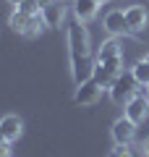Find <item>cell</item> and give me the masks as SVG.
Instances as JSON below:
<instances>
[{"mask_svg": "<svg viewBox=\"0 0 149 157\" xmlns=\"http://www.w3.org/2000/svg\"><path fill=\"white\" fill-rule=\"evenodd\" d=\"M76 16L68 24V58H71V76L76 84L92 78L94 73V60H92V47H89V34L81 26Z\"/></svg>", "mask_w": 149, "mask_h": 157, "instance_id": "1", "label": "cell"}, {"mask_svg": "<svg viewBox=\"0 0 149 157\" xmlns=\"http://www.w3.org/2000/svg\"><path fill=\"white\" fill-rule=\"evenodd\" d=\"M102 84L97 78H86L81 84H76V92H73V105H81V107H89V105H97L99 97H102Z\"/></svg>", "mask_w": 149, "mask_h": 157, "instance_id": "2", "label": "cell"}, {"mask_svg": "<svg viewBox=\"0 0 149 157\" xmlns=\"http://www.w3.org/2000/svg\"><path fill=\"white\" fill-rule=\"evenodd\" d=\"M136 86H139V81L133 78V73H120V76L115 78V84H113L107 92H110V100L115 102V105H126V102L133 97Z\"/></svg>", "mask_w": 149, "mask_h": 157, "instance_id": "3", "label": "cell"}, {"mask_svg": "<svg viewBox=\"0 0 149 157\" xmlns=\"http://www.w3.org/2000/svg\"><path fill=\"white\" fill-rule=\"evenodd\" d=\"M123 115H126L128 121H133L136 126H141L144 121H147V115H149V100H141V97L133 94L131 100L123 105Z\"/></svg>", "mask_w": 149, "mask_h": 157, "instance_id": "4", "label": "cell"}, {"mask_svg": "<svg viewBox=\"0 0 149 157\" xmlns=\"http://www.w3.org/2000/svg\"><path fill=\"white\" fill-rule=\"evenodd\" d=\"M126 24H128V32H131V34L147 32V24H149L147 8H144V6H128L126 8Z\"/></svg>", "mask_w": 149, "mask_h": 157, "instance_id": "5", "label": "cell"}, {"mask_svg": "<svg viewBox=\"0 0 149 157\" xmlns=\"http://www.w3.org/2000/svg\"><path fill=\"white\" fill-rule=\"evenodd\" d=\"M113 139H115V144H131L136 139V123L128 121L126 115L118 118L115 123H113Z\"/></svg>", "mask_w": 149, "mask_h": 157, "instance_id": "6", "label": "cell"}, {"mask_svg": "<svg viewBox=\"0 0 149 157\" xmlns=\"http://www.w3.org/2000/svg\"><path fill=\"white\" fill-rule=\"evenodd\" d=\"M0 126H3V134H6V141H8V144L18 141V136L24 134V121L16 115V113L3 115V118H0Z\"/></svg>", "mask_w": 149, "mask_h": 157, "instance_id": "7", "label": "cell"}, {"mask_svg": "<svg viewBox=\"0 0 149 157\" xmlns=\"http://www.w3.org/2000/svg\"><path fill=\"white\" fill-rule=\"evenodd\" d=\"M42 16H44V24L50 29H60L63 18H66V6H63V0H55L52 6L42 8Z\"/></svg>", "mask_w": 149, "mask_h": 157, "instance_id": "8", "label": "cell"}, {"mask_svg": "<svg viewBox=\"0 0 149 157\" xmlns=\"http://www.w3.org/2000/svg\"><path fill=\"white\" fill-rule=\"evenodd\" d=\"M105 29L113 34V37H120V34L128 32V24H126V11H110L105 16Z\"/></svg>", "mask_w": 149, "mask_h": 157, "instance_id": "9", "label": "cell"}, {"mask_svg": "<svg viewBox=\"0 0 149 157\" xmlns=\"http://www.w3.org/2000/svg\"><path fill=\"white\" fill-rule=\"evenodd\" d=\"M113 58H123V47H120V42H118L115 37L105 39V42L99 45L97 58H94V60H97V63H105V60H113Z\"/></svg>", "mask_w": 149, "mask_h": 157, "instance_id": "10", "label": "cell"}, {"mask_svg": "<svg viewBox=\"0 0 149 157\" xmlns=\"http://www.w3.org/2000/svg\"><path fill=\"white\" fill-rule=\"evenodd\" d=\"M97 8H99L97 0H73V16L78 21H84V24L97 16Z\"/></svg>", "mask_w": 149, "mask_h": 157, "instance_id": "11", "label": "cell"}, {"mask_svg": "<svg viewBox=\"0 0 149 157\" xmlns=\"http://www.w3.org/2000/svg\"><path fill=\"white\" fill-rule=\"evenodd\" d=\"M92 76L97 78L99 84H102V89L107 92V89H110L113 84H115V78L120 76V73H113L110 68H105V66H102V63H97V60H94V73H92Z\"/></svg>", "mask_w": 149, "mask_h": 157, "instance_id": "12", "label": "cell"}, {"mask_svg": "<svg viewBox=\"0 0 149 157\" xmlns=\"http://www.w3.org/2000/svg\"><path fill=\"white\" fill-rule=\"evenodd\" d=\"M29 21H32V16H29V13H21L18 8L11 13V29H13V32H18V34H26Z\"/></svg>", "mask_w": 149, "mask_h": 157, "instance_id": "13", "label": "cell"}, {"mask_svg": "<svg viewBox=\"0 0 149 157\" xmlns=\"http://www.w3.org/2000/svg\"><path fill=\"white\" fill-rule=\"evenodd\" d=\"M131 73H133V78H136L139 84H149V60H147V58L136 60L133 68H131Z\"/></svg>", "mask_w": 149, "mask_h": 157, "instance_id": "14", "label": "cell"}, {"mask_svg": "<svg viewBox=\"0 0 149 157\" xmlns=\"http://www.w3.org/2000/svg\"><path fill=\"white\" fill-rule=\"evenodd\" d=\"M44 26H47V24H44V16H42V11H39V13H34V16H32V21H29V29H26V34H24V37H29V39L39 37Z\"/></svg>", "mask_w": 149, "mask_h": 157, "instance_id": "15", "label": "cell"}, {"mask_svg": "<svg viewBox=\"0 0 149 157\" xmlns=\"http://www.w3.org/2000/svg\"><path fill=\"white\" fill-rule=\"evenodd\" d=\"M16 8H18L21 13H29V16H34V13H39V11H42L37 0H21V3H18Z\"/></svg>", "mask_w": 149, "mask_h": 157, "instance_id": "16", "label": "cell"}, {"mask_svg": "<svg viewBox=\"0 0 149 157\" xmlns=\"http://www.w3.org/2000/svg\"><path fill=\"white\" fill-rule=\"evenodd\" d=\"M110 157H133L131 144H115V147H113V152H110Z\"/></svg>", "mask_w": 149, "mask_h": 157, "instance_id": "17", "label": "cell"}, {"mask_svg": "<svg viewBox=\"0 0 149 157\" xmlns=\"http://www.w3.org/2000/svg\"><path fill=\"white\" fill-rule=\"evenodd\" d=\"M102 66H105V68H110L113 73H123V58H113V60H105Z\"/></svg>", "mask_w": 149, "mask_h": 157, "instance_id": "18", "label": "cell"}, {"mask_svg": "<svg viewBox=\"0 0 149 157\" xmlns=\"http://www.w3.org/2000/svg\"><path fill=\"white\" fill-rule=\"evenodd\" d=\"M0 157H11V149H8V141L0 144Z\"/></svg>", "mask_w": 149, "mask_h": 157, "instance_id": "19", "label": "cell"}, {"mask_svg": "<svg viewBox=\"0 0 149 157\" xmlns=\"http://www.w3.org/2000/svg\"><path fill=\"white\" fill-rule=\"evenodd\" d=\"M37 3H39V8H47V6H52L55 0H37Z\"/></svg>", "mask_w": 149, "mask_h": 157, "instance_id": "20", "label": "cell"}, {"mask_svg": "<svg viewBox=\"0 0 149 157\" xmlns=\"http://www.w3.org/2000/svg\"><path fill=\"white\" fill-rule=\"evenodd\" d=\"M144 155L149 157V139H147V144H144Z\"/></svg>", "mask_w": 149, "mask_h": 157, "instance_id": "21", "label": "cell"}, {"mask_svg": "<svg viewBox=\"0 0 149 157\" xmlns=\"http://www.w3.org/2000/svg\"><path fill=\"white\" fill-rule=\"evenodd\" d=\"M3 141H6V134H3V126H0V144H3Z\"/></svg>", "mask_w": 149, "mask_h": 157, "instance_id": "22", "label": "cell"}, {"mask_svg": "<svg viewBox=\"0 0 149 157\" xmlns=\"http://www.w3.org/2000/svg\"><path fill=\"white\" fill-rule=\"evenodd\" d=\"M8 3H11V6H18V3H21V0H8Z\"/></svg>", "mask_w": 149, "mask_h": 157, "instance_id": "23", "label": "cell"}, {"mask_svg": "<svg viewBox=\"0 0 149 157\" xmlns=\"http://www.w3.org/2000/svg\"><path fill=\"white\" fill-rule=\"evenodd\" d=\"M147 60H149V55H147Z\"/></svg>", "mask_w": 149, "mask_h": 157, "instance_id": "24", "label": "cell"}, {"mask_svg": "<svg viewBox=\"0 0 149 157\" xmlns=\"http://www.w3.org/2000/svg\"><path fill=\"white\" fill-rule=\"evenodd\" d=\"M71 3H73V0H71Z\"/></svg>", "mask_w": 149, "mask_h": 157, "instance_id": "25", "label": "cell"}]
</instances>
